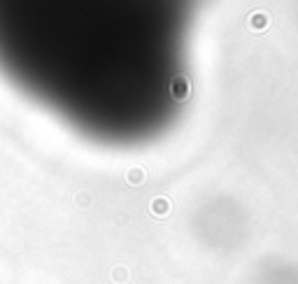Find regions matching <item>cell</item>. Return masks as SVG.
Returning a JSON list of instances; mask_svg holds the SVG:
<instances>
[]
</instances>
